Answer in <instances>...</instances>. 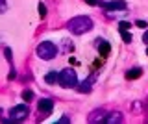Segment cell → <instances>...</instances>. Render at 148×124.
Wrapping results in <instances>:
<instances>
[{"label": "cell", "mask_w": 148, "mask_h": 124, "mask_svg": "<svg viewBox=\"0 0 148 124\" xmlns=\"http://www.w3.org/2000/svg\"><path fill=\"white\" fill-rule=\"evenodd\" d=\"M58 80H59V71H50L48 74L45 76V82H46V84H50V85L56 84Z\"/></svg>", "instance_id": "ba28073f"}, {"label": "cell", "mask_w": 148, "mask_h": 124, "mask_svg": "<svg viewBox=\"0 0 148 124\" xmlns=\"http://www.w3.org/2000/svg\"><path fill=\"white\" fill-rule=\"evenodd\" d=\"M37 108H39V113L46 117V115H50V113H52V108H54V104H52V100H50V98H43V100H39Z\"/></svg>", "instance_id": "5b68a950"}, {"label": "cell", "mask_w": 148, "mask_h": 124, "mask_svg": "<svg viewBox=\"0 0 148 124\" xmlns=\"http://www.w3.org/2000/svg\"><path fill=\"white\" fill-rule=\"evenodd\" d=\"M39 17H41V19L46 17V6H45V4H39Z\"/></svg>", "instance_id": "9a60e30c"}, {"label": "cell", "mask_w": 148, "mask_h": 124, "mask_svg": "<svg viewBox=\"0 0 148 124\" xmlns=\"http://www.w3.org/2000/svg\"><path fill=\"white\" fill-rule=\"evenodd\" d=\"M130 26H132V24H130V22H126V21H120V22H119V30H120V32H128Z\"/></svg>", "instance_id": "4fadbf2b"}, {"label": "cell", "mask_w": 148, "mask_h": 124, "mask_svg": "<svg viewBox=\"0 0 148 124\" xmlns=\"http://www.w3.org/2000/svg\"><path fill=\"white\" fill-rule=\"evenodd\" d=\"M28 115H30V109H28V106H26V104H18V106H15V108L11 109V121L21 122V121H24Z\"/></svg>", "instance_id": "277c9868"}, {"label": "cell", "mask_w": 148, "mask_h": 124, "mask_svg": "<svg viewBox=\"0 0 148 124\" xmlns=\"http://www.w3.org/2000/svg\"><path fill=\"white\" fill-rule=\"evenodd\" d=\"M98 52H100V56H108V54L111 52V47H109V43H106V41H104V43H100L98 45Z\"/></svg>", "instance_id": "30bf717a"}, {"label": "cell", "mask_w": 148, "mask_h": 124, "mask_svg": "<svg viewBox=\"0 0 148 124\" xmlns=\"http://www.w3.org/2000/svg\"><path fill=\"white\" fill-rule=\"evenodd\" d=\"M143 41H145V43L148 45V32H145V35H143Z\"/></svg>", "instance_id": "7402d4cb"}, {"label": "cell", "mask_w": 148, "mask_h": 124, "mask_svg": "<svg viewBox=\"0 0 148 124\" xmlns=\"http://www.w3.org/2000/svg\"><path fill=\"white\" fill-rule=\"evenodd\" d=\"M89 121H91V122H104V121H106V113L98 111V113H95V115H92Z\"/></svg>", "instance_id": "8fae6325"}, {"label": "cell", "mask_w": 148, "mask_h": 124, "mask_svg": "<svg viewBox=\"0 0 148 124\" xmlns=\"http://www.w3.org/2000/svg\"><path fill=\"white\" fill-rule=\"evenodd\" d=\"M8 11V2L6 0H0V13H6Z\"/></svg>", "instance_id": "2e32d148"}, {"label": "cell", "mask_w": 148, "mask_h": 124, "mask_svg": "<svg viewBox=\"0 0 148 124\" xmlns=\"http://www.w3.org/2000/svg\"><path fill=\"white\" fill-rule=\"evenodd\" d=\"M135 24L139 26V28H146V26H148V24H146V22H145V21H137V22H135Z\"/></svg>", "instance_id": "d6986e66"}, {"label": "cell", "mask_w": 148, "mask_h": 124, "mask_svg": "<svg viewBox=\"0 0 148 124\" xmlns=\"http://www.w3.org/2000/svg\"><path fill=\"white\" fill-rule=\"evenodd\" d=\"M67 28L72 32L74 35H83L87 32L92 30V19L91 17H85V15H80V17H74L67 22Z\"/></svg>", "instance_id": "6da1fadb"}, {"label": "cell", "mask_w": 148, "mask_h": 124, "mask_svg": "<svg viewBox=\"0 0 148 124\" xmlns=\"http://www.w3.org/2000/svg\"><path fill=\"white\" fill-rule=\"evenodd\" d=\"M122 39H124V43H130V41H132V35H130L128 32H122Z\"/></svg>", "instance_id": "ac0fdd59"}, {"label": "cell", "mask_w": 148, "mask_h": 124, "mask_svg": "<svg viewBox=\"0 0 148 124\" xmlns=\"http://www.w3.org/2000/svg\"><path fill=\"white\" fill-rule=\"evenodd\" d=\"M58 122H63V124H65V122H69V117H61V119H59Z\"/></svg>", "instance_id": "44dd1931"}, {"label": "cell", "mask_w": 148, "mask_h": 124, "mask_svg": "<svg viewBox=\"0 0 148 124\" xmlns=\"http://www.w3.org/2000/svg\"><path fill=\"white\" fill-rule=\"evenodd\" d=\"M143 74L141 69H130V71L126 72V80H135V78H139Z\"/></svg>", "instance_id": "9c48e42d"}, {"label": "cell", "mask_w": 148, "mask_h": 124, "mask_svg": "<svg viewBox=\"0 0 148 124\" xmlns=\"http://www.w3.org/2000/svg\"><path fill=\"white\" fill-rule=\"evenodd\" d=\"M22 98H24L26 102H32V100H34V93H32V91H24V93H22Z\"/></svg>", "instance_id": "5bb4252c"}, {"label": "cell", "mask_w": 148, "mask_h": 124, "mask_svg": "<svg viewBox=\"0 0 148 124\" xmlns=\"http://www.w3.org/2000/svg\"><path fill=\"white\" fill-rule=\"evenodd\" d=\"M91 89H92V80H85V82L82 84V87H80L82 93H89Z\"/></svg>", "instance_id": "7c38bea8"}, {"label": "cell", "mask_w": 148, "mask_h": 124, "mask_svg": "<svg viewBox=\"0 0 148 124\" xmlns=\"http://www.w3.org/2000/svg\"><path fill=\"white\" fill-rule=\"evenodd\" d=\"M87 4H89V6H96V4H98V0H85Z\"/></svg>", "instance_id": "ffe728a7"}, {"label": "cell", "mask_w": 148, "mask_h": 124, "mask_svg": "<svg viewBox=\"0 0 148 124\" xmlns=\"http://www.w3.org/2000/svg\"><path fill=\"white\" fill-rule=\"evenodd\" d=\"M4 54H6V59H8L9 63H11V61H13V56H11V50H9V48H6V50H4Z\"/></svg>", "instance_id": "e0dca14e"}, {"label": "cell", "mask_w": 148, "mask_h": 124, "mask_svg": "<svg viewBox=\"0 0 148 124\" xmlns=\"http://www.w3.org/2000/svg\"><path fill=\"white\" fill-rule=\"evenodd\" d=\"M146 47H148V45H146ZM146 56H148V48H146Z\"/></svg>", "instance_id": "603a6c76"}, {"label": "cell", "mask_w": 148, "mask_h": 124, "mask_svg": "<svg viewBox=\"0 0 148 124\" xmlns=\"http://www.w3.org/2000/svg\"><path fill=\"white\" fill-rule=\"evenodd\" d=\"M58 84L65 87V89H72V87L78 85V76H76V71L74 69H63L59 72V80Z\"/></svg>", "instance_id": "7a4b0ae2"}, {"label": "cell", "mask_w": 148, "mask_h": 124, "mask_svg": "<svg viewBox=\"0 0 148 124\" xmlns=\"http://www.w3.org/2000/svg\"><path fill=\"white\" fill-rule=\"evenodd\" d=\"M106 124H117V122H122V115L120 113H109L106 115Z\"/></svg>", "instance_id": "52a82bcc"}, {"label": "cell", "mask_w": 148, "mask_h": 124, "mask_svg": "<svg viewBox=\"0 0 148 124\" xmlns=\"http://www.w3.org/2000/svg\"><path fill=\"white\" fill-rule=\"evenodd\" d=\"M102 6H104V10H108V11L126 10V2H122V0H113V2H106V4H102Z\"/></svg>", "instance_id": "8992f818"}, {"label": "cell", "mask_w": 148, "mask_h": 124, "mask_svg": "<svg viewBox=\"0 0 148 124\" xmlns=\"http://www.w3.org/2000/svg\"><path fill=\"white\" fill-rule=\"evenodd\" d=\"M37 56L41 59H45V61H50V59L56 58V54H58V47L52 43V41H43V43L37 47Z\"/></svg>", "instance_id": "3957f363"}]
</instances>
